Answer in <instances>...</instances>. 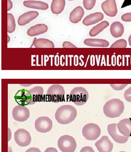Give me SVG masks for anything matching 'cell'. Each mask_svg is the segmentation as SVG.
I'll list each match as a JSON object with an SVG mask.
<instances>
[{
    "label": "cell",
    "mask_w": 131,
    "mask_h": 152,
    "mask_svg": "<svg viewBox=\"0 0 131 152\" xmlns=\"http://www.w3.org/2000/svg\"><path fill=\"white\" fill-rule=\"evenodd\" d=\"M77 115L76 108L71 105H63L59 107L55 113V118L58 123L68 124L75 120Z\"/></svg>",
    "instance_id": "cell-1"
},
{
    "label": "cell",
    "mask_w": 131,
    "mask_h": 152,
    "mask_svg": "<svg viewBox=\"0 0 131 152\" xmlns=\"http://www.w3.org/2000/svg\"><path fill=\"white\" fill-rule=\"evenodd\" d=\"M125 109L124 103L120 99H111L105 103L103 107L104 115L110 118L119 117Z\"/></svg>",
    "instance_id": "cell-2"
},
{
    "label": "cell",
    "mask_w": 131,
    "mask_h": 152,
    "mask_svg": "<svg viewBox=\"0 0 131 152\" xmlns=\"http://www.w3.org/2000/svg\"><path fill=\"white\" fill-rule=\"evenodd\" d=\"M89 98L88 92L84 88L78 87L73 88L70 94V101L77 106L85 104Z\"/></svg>",
    "instance_id": "cell-3"
},
{
    "label": "cell",
    "mask_w": 131,
    "mask_h": 152,
    "mask_svg": "<svg viewBox=\"0 0 131 152\" xmlns=\"http://www.w3.org/2000/svg\"><path fill=\"white\" fill-rule=\"evenodd\" d=\"M65 95L64 88L60 84H53L49 88L47 92V99L49 102L55 103L64 101Z\"/></svg>",
    "instance_id": "cell-4"
},
{
    "label": "cell",
    "mask_w": 131,
    "mask_h": 152,
    "mask_svg": "<svg viewBox=\"0 0 131 152\" xmlns=\"http://www.w3.org/2000/svg\"><path fill=\"white\" fill-rule=\"evenodd\" d=\"M58 147L63 152H74L77 148V143L73 137L64 135L58 141Z\"/></svg>",
    "instance_id": "cell-5"
},
{
    "label": "cell",
    "mask_w": 131,
    "mask_h": 152,
    "mask_svg": "<svg viewBox=\"0 0 131 152\" xmlns=\"http://www.w3.org/2000/svg\"><path fill=\"white\" fill-rule=\"evenodd\" d=\"M82 134L89 141L97 140L101 134V129L97 124L89 123L86 124L82 129Z\"/></svg>",
    "instance_id": "cell-6"
},
{
    "label": "cell",
    "mask_w": 131,
    "mask_h": 152,
    "mask_svg": "<svg viewBox=\"0 0 131 152\" xmlns=\"http://www.w3.org/2000/svg\"><path fill=\"white\" fill-rule=\"evenodd\" d=\"M16 143L21 147H26L30 144L31 137L30 133L24 129H19L14 133Z\"/></svg>",
    "instance_id": "cell-7"
},
{
    "label": "cell",
    "mask_w": 131,
    "mask_h": 152,
    "mask_svg": "<svg viewBox=\"0 0 131 152\" xmlns=\"http://www.w3.org/2000/svg\"><path fill=\"white\" fill-rule=\"evenodd\" d=\"M35 128L39 132L45 133L50 132L53 126L52 120L47 117L38 118L35 121Z\"/></svg>",
    "instance_id": "cell-8"
},
{
    "label": "cell",
    "mask_w": 131,
    "mask_h": 152,
    "mask_svg": "<svg viewBox=\"0 0 131 152\" xmlns=\"http://www.w3.org/2000/svg\"><path fill=\"white\" fill-rule=\"evenodd\" d=\"M12 115L14 119L17 121L24 122L30 118V110L24 106L19 105L14 107Z\"/></svg>",
    "instance_id": "cell-9"
},
{
    "label": "cell",
    "mask_w": 131,
    "mask_h": 152,
    "mask_svg": "<svg viewBox=\"0 0 131 152\" xmlns=\"http://www.w3.org/2000/svg\"><path fill=\"white\" fill-rule=\"evenodd\" d=\"M107 131L109 135L112 139L118 143L123 144L127 142L129 137L122 135L118 129L117 124H109Z\"/></svg>",
    "instance_id": "cell-10"
},
{
    "label": "cell",
    "mask_w": 131,
    "mask_h": 152,
    "mask_svg": "<svg viewBox=\"0 0 131 152\" xmlns=\"http://www.w3.org/2000/svg\"><path fill=\"white\" fill-rule=\"evenodd\" d=\"M101 8L104 13L108 16L113 17L117 13L116 0H106L101 4Z\"/></svg>",
    "instance_id": "cell-11"
},
{
    "label": "cell",
    "mask_w": 131,
    "mask_h": 152,
    "mask_svg": "<svg viewBox=\"0 0 131 152\" xmlns=\"http://www.w3.org/2000/svg\"><path fill=\"white\" fill-rule=\"evenodd\" d=\"M95 145L99 152H112L113 148V144L107 136L102 137Z\"/></svg>",
    "instance_id": "cell-12"
},
{
    "label": "cell",
    "mask_w": 131,
    "mask_h": 152,
    "mask_svg": "<svg viewBox=\"0 0 131 152\" xmlns=\"http://www.w3.org/2000/svg\"><path fill=\"white\" fill-rule=\"evenodd\" d=\"M30 105H34L37 102H41L43 99L44 89L41 86H36L29 91Z\"/></svg>",
    "instance_id": "cell-13"
},
{
    "label": "cell",
    "mask_w": 131,
    "mask_h": 152,
    "mask_svg": "<svg viewBox=\"0 0 131 152\" xmlns=\"http://www.w3.org/2000/svg\"><path fill=\"white\" fill-rule=\"evenodd\" d=\"M117 128L122 135L129 137L131 133V121L130 118L121 120L117 124Z\"/></svg>",
    "instance_id": "cell-14"
},
{
    "label": "cell",
    "mask_w": 131,
    "mask_h": 152,
    "mask_svg": "<svg viewBox=\"0 0 131 152\" xmlns=\"http://www.w3.org/2000/svg\"><path fill=\"white\" fill-rule=\"evenodd\" d=\"M39 12L37 11H30L25 12L19 17L17 23L19 26H24L30 23V22L36 19L39 16Z\"/></svg>",
    "instance_id": "cell-15"
},
{
    "label": "cell",
    "mask_w": 131,
    "mask_h": 152,
    "mask_svg": "<svg viewBox=\"0 0 131 152\" xmlns=\"http://www.w3.org/2000/svg\"><path fill=\"white\" fill-rule=\"evenodd\" d=\"M104 17V16L102 12H96L91 13L83 19V23L86 26L94 25L103 20Z\"/></svg>",
    "instance_id": "cell-16"
},
{
    "label": "cell",
    "mask_w": 131,
    "mask_h": 152,
    "mask_svg": "<svg viewBox=\"0 0 131 152\" xmlns=\"http://www.w3.org/2000/svg\"><path fill=\"white\" fill-rule=\"evenodd\" d=\"M16 101L19 105H30V95L29 91L25 89L20 90L16 94L14 97Z\"/></svg>",
    "instance_id": "cell-17"
},
{
    "label": "cell",
    "mask_w": 131,
    "mask_h": 152,
    "mask_svg": "<svg viewBox=\"0 0 131 152\" xmlns=\"http://www.w3.org/2000/svg\"><path fill=\"white\" fill-rule=\"evenodd\" d=\"M24 5L28 8L45 10L49 8L48 4L45 2L38 1H25L23 2Z\"/></svg>",
    "instance_id": "cell-18"
},
{
    "label": "cell",
    "mask_w": 131,
    "mask_h": 152,
    "mask_svg": "<svg viewBox=\"0 0 131 152\" xmlns=\"http://www.w3.org/2000/svg\"><path fill=\"white\" fill-rule=\"evenodd\" d=\"M48 29V26L45 24H37L30 27L27 31V34L29 36H36L45 33Z\"/></svg>",
    "instance_id": "cell-19"
},
{
    "label": "cell",
    "mask_w": 131,
    "mask_h": 152,
    "mask_svg": "<svg viewBox=\"0 0 131 152\" xmlns=\"http://www.w3.org/2000/svg\"><path fill=\"white\" fill-rule=\"evenodd\" d=\"M84 15V10L81 6H78L74 8L70 13V21L73 24H77L82 20Z\"/></svg>",
    "instance_id": "cell-20"
},
{
    "label": "cell",
    "mask_w": 131,
    "mask_h": 152,
    "mask_svg": "<svg viewBox=\"0 0 131 152\" xmlns=\"http://www.w3.org/2000/svg\"><path fill=\"white\" fill-rule=\"evenodd\" d=\"M110 32L112 36L115 38L121 37L124 33V26L120 22H114L111 25Z\"/></svg>",
    "instance_id": "cell-21"
},
{
    "label": "cell",
    "mask_w": 131,
    "mask_h": 152,
    "mask_svg": "<svg viewBox=\"0 0 131 152\" xmlns=\"http://www.w3.org/2000/svg\"><path fill=\"white\" fill-rule=\"evenodd\" d=\"M84 43L86 45L93 47L106 48L109 46V42L106 40L101 39L89 38L84 40Z\"/></svg>",
    "instance_id": "cell-22"
},
{
    "label": "cell",
    "mask_w": 131,
    "mask_h": 152,
    "mask_svg": "<svg viewBox=\"0 0 131 152\" xmlns=\"http://www.w3.org/2000/svg\"><path fill=\"white\" fill-rule=\"evenodd\" d=\"M36 48H54L53 42L48 39L45 38H35L33 45Z\"/></svg>",
    "instance_id": "cell-23"
},
{
    "label": "cell",
    "mask_w": 131,
    "mask_h": 152,
    "mask_svg": "<svg viewBox=\"0 0 131 152\" xmlns=\"http://www.w3.org/2000/svg\"><path fill=\"white\" fill-rule=\"evenodd\" d=\"M65 0H53L51 5V11L55 15H59L64 10Z\"/></svg>",
    "instance_id": "cell-24"
},
{
    "label": "cell",
    "mask_w": 131,
    "mask_h": 152,
    "mask_svg": "<svg viewBox=\"0 0 131 152\" xmlns=\"http://www.w3.org/2000/svg\"><path fill=\"white\" fill-rule=\"evenodd\" d=\"M109 26V23L107 21H103L99 24L94 27L89 31V35L90 37H94L98 35L104 29Z\"/></svg>",
    "instance_id": "cell-25"
},
{
    "label": "cell",
    "mask_w": 131,
    "mask_h": 152,
    "mask_svg": "<svg viewBox=\"0 0 131 152\" xmlns=\"http://www.w3.org/2000/svg\"><path fill=\"white\" fill-rule=\"evenodd\" d=\"M16 28L15 20L11 13L7 14V32L12 33L14 31Z\"/></svg>",
    "instance_id": "cell-26"
},
{
    "label": "cell",
    "mask_w": 131,
    "mask_h": 152,
    "mask_svg": "<svg viewBox=\"0 0 131 152\" xmlns=\"http://www.w3.org/2000/svg\"><path fill=\"white\" fill-rule=\"evenodd\" d=\"M127 46V42L125 39L117 40L112 44L111 48H126Z\"/></svg>",
    "instance_id": "cell-27"
},
{
    "label": "cell",
    "mask_w": 131,
    "mask_h": 152,
    "mask_svg": "<svg viewBox=\"0 0 131 152\" xmlns=\"http://www.w3.org/2000/svg\"><path fill=\"white\" fill-rule=\"evenodd\" d=\"M96 1V0H83V6L86 10H90L94 7Z\"/></svg>",
    "instance_id": "cell-28"
},
{
    "label": "cell",
    "mask_w": 131,
    "mask_h": 152,
    "mask_svg": "<svg viewBox=\"0 0 131 152\" xmlns=\"http://www.w3.org/2000/svg\"><path fill=\"white\" fill-rule=\"evenodd\" d=\"M127 84H111L110 86L115 91H121L124 89Z\"/></svg>",
    "instance_id": "cell-29"
},
{
    "label": "cell",
    "mask_w": 131,
    "mask_h": 152,
    "mask_svg": "<svg viewBox=\"0 0 131 152\" xmlns=\"http://www.w3.org/2000/svg\"><path fill=\"white\" fill-rule=\"evenodd\" d=\"M124 97L126 101L131 103V87L125 91Z\"/></svg>",
    "instance_id": "cell-30"
},
{
    "label": "cell",
    "mask_w": 131,
    "mask_h": 152,
    "mask_svg": "<svg viewBox=\"0 0 131 152\" xmlns=\"http://www.w3.org/2000/svg\"><path fill=\"white\" fill-rule=\"evenodd\" d=\"M122 20L125 22H131V12L125 13L122 16Z\"/></svg>",
    "instance_id": "cell-31"
},
{
    "label": "cell",
    "mask_w": 131,
    "mask_h": 152,
    "mask_svg": "<svg viewBox=\"0 0 131 152\" xmlns=\"http://www.w3.org/2000/svg\"><path fill=\"white\" fill-rule=\"evenodd\" d=\"M63 48H77L76 46L72 44L71 42H65L63 44Z\"/></svg>",
    "instance_id": "cell-32"
},
{
    "label": "cell",
    "mask_w": 131,
    "mask_h": 152,
    "mask_svg": "<svg viewBox=\"0 0 131 152\" xmlns=\"http://www.w3.org/2000/svg\"><path fill=\"white\" fill-rule=\"evenodd\" d=\"M80 152H95L93 148L89 146L83 147L80 150Z\"/></svg>",
    "instance_id": "cell-33"
},
{
    "label": "cell",
    "mask_w": 131,
    "mask_h": 152,
    "mask_svg": "<svg viewBox=\"0 0 131 152\" xmlns=\"http://www.w3.org/2000/svg\"><path fill=\"white\" fill-rule=\"evenodd\" d=\"M25 152H41L39 148H31L26 150Z\"/></svg>",
    "instance_id": "cell-34"
},
{
    "label": "cell",
    "mask_w": 131,
    "mask_h": 152,
    "mask_svg": "<svg viewBox=\"0 0 131 152\" xmlns=\"http://www.w3.org/2000/svg\"><path fill=\"white\" fill-rule=\"evenodd\" d=\"M13 7V4L11 0H7V11L10 10Z\"/></svg>",
    "instance_id": "cell-35"
},
{
    "label": "cell",
    "mask_w": 131,
    "mask_h": 152,
    "mask_svg": "<svg viewBox=\"0 0 131 152\" xmlns=\"http://www.w3.org/2000/svg\"><path fill=\"white\" fill-rule=\"evenodd\" d=\"M44 152H58L56 148H48L45 150Z\"/></svg>",
    "instance_id": "cell-36"
},
{
    "label": "cell",
    "mask_w": 131,
    "mask_h": 152,
    "mask_svg": "<svg viewBox=\"0 0 131 152\" xmlns=\"http://www.w3.org/2000/svg\"><path fill=\"white\" fill-rule=\"evenodd\" d=\"M128 42H129V45L131 47V34L128 38Z\"/></svg>",
    "instance_id": "cell-37"
},
{
    "label": "cell",
    "mask_w": 131,
    "mask_h": 152,
    "mask_svg": "<svg viewBox=\"0 0 131 152\" xmlns=\"http://www.w3.org/2000/svg\"><path fill=\"white\" fill-rule=\"evenodd\" d=\"M8 42L9 41L10 37H9L8 36Z\"/></svg>",
    "instance_id": "cell-38"
},
{
    "label": "cell",
    "mask_w": 131,
    "mask_h": 152,
    "mask_svg": "<svg viewBox=\"0 0 131 152\" xmlns=\"http://www.w3.org/2000/svg\"><path fill=\"white\" fill-rule=\"evenodd\" d=\"M125 152V151H121V152Z\"/></svg>",
    "instance_id": "cell-39"
},
{
    "label": "cell",
    "mask_w": 131,
    "mask_h": 152,
    "mask_svg": "<svg viewBox=\"0 0 131 152\" xmlns=\"http://www.w3.org/2000/svg\"><path fill=\"white\" fill-rule=\"evenodd\" d=\"M68 1H73V0H68Z\"/></svg>",
    "instance_id": "cell-40"
}]
</instances>
